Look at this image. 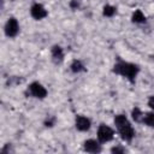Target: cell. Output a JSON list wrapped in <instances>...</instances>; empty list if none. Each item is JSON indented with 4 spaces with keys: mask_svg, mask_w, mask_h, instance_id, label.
<instances>
[{
    "mask_svg": "<svg viewBox=\"0 0 154 154\" xmlns=\"http://www.w3.org/2000/svg\"><path fill=\"white\" fill-rule=\"evenodd\" d=\"M113 72H116L117 75H120V76L125 77L130 82H135V79H136V77H137V75L140 72V67L136 64L120 60V61H118V63L114 64Z\"/></svg>",
    "mask_w": 154,
    "mask_h": 154,
    "instance_id": "cell-1",
    "label": "cell"
},
{
    "mask_svg": "<svg viewBox=\"0 0 154 154\" xmlns=\"http://www.w3.org/2000/svg\"><path fill=\"white\" fill-rule=\"evenodd\" d=\"M113 136H114V131L111 126L105 125V124H101L99 126V129H97V140L101 143H106V142L112 141Z\"/></svg>",
    "mask_w": 154,
    "mask_h": 154,
    "instance_id": "cell-2",
    "label": "cell"
},
{
    "mask_svg": "<svg viewBox=\"0 0 154 154\" xmlns=\"http://www.w3.org/2000/svg\"><path fill=\"white\" fill-rule=\"evenodd\" d=\"M28 91L31 96H34L36 99H45L47 96V89L38 82H32L28 87Z\"/></svg>",
    "mask_w": 154,
    "mask_h": 154,
    "instance_id": "cell-3",
    "label": "cell"
},
{
    "mask_svg": "<svg viewBox=\"0 0 154 154\" xmlns=\"http://www.w3.org/2000/svg\"><path fill=\"white\" fill-rule=\"evenodd\" d=\"M19 32V23L16 18L11 17L7 19L6 24H5V34L8 37H16Z\"/></svg>",
    "mask_w": 154,
    "mask_h": 154,
    "instance_id": "cell-4",
    "label": "cell"
},
{
    "mask_svg": "<svg viewBox=\"0 0 154 154\" xmlns=\"http://www.w3.org/2000/svg\"><path fill=\"white\" fill-rule=\"evenodd\" d=\"M30 14H31V17H32L34 19L41 20V19H43V18L47 17L48 12H47V10H46V7H45L43 5H41V4H38V2H35V4L30 7Z\"/></svg>",
    "mask_w": 154,
    "mask_h": 154,
    "instance_id": "cell-5",
    "label": "cell"
},
{
    "mask_svg": "<svg viewBox=\"0 0 154 154\" xmlns=\"http://www.w3.org/2000/svg\"><path fill=\"white\" fill-rule=\"evenodd\" d=\"M118 131H119V135H120L122 140H124L126 142L131 141L134 138V136H135V130H134V128H132V125L130 123H126L123 126L118 128Z\"/></svg>",
    "mask_w": 154,
    "mask_h": 154,
    "instance_id": "cell-6",
    "label": "cell"
},
{
    "mask_svg": "<svg viewBox=\"0 0 154 154\" xmlns=\"http://www.w3.org/2000/svg\"><path fill=\"white\" fill-rule=\"evenodd\" d=\"M75 126L79 131H88L91 126V122L85 116H77L75 119Z\"/></svg>",
    "mask_w": 154,
    "mask_h": 154,
    "instance_id": "cell-7",
    "label": "cell"
},
{
    "mask_svg": "<svg viewBox=\"0 0 154 154\" xmlns=\"http://www.w3.org/2000/svg\"><path fill=\"white\" fill-rule=\"evenodd\" d=\"M83 149H84V152H87V153H100V152H101L100 141L89 138V140L84 141V143H83Z\"/></svg>",
    "mask_w": 154,
    "mask_h": 154,
    "instance_id": "cell-8",
    "label": "cell"
},
{
    "mask_svg": "<svg viewBox=\"0 0 154 154\" xmlns=\"http://www.w3.org/2000/svg\"><path fill=\"white\" fill-rule=\"evenodd\" d=\"M51 54H52L53 61L57 63V64H60L64 60V51L60 46H54L51 51Z\"/></svg>",
    "mask_w": 154,
    "mask_h": 154,
    "instance_id": "cell-9",
    "label": "cell"
},
{
    "mask_svg": "<svg viewBox=\"0 0 154 154\" xmlns=\"http://www.w3.org/2000/svg\"><path fill=\"white\" fill-rule=\"evenodd\" d=\"M131 20L136 24H141V23L146 22V16L143 14V12L141 10H136L131 16Z\"/></svg>",
    "mask_w": 154,
    "mask_h": 154,
    "instance_id": "cell-10",
    "label": "cell"
},
{
    "mask_svg": "<svg viewBox=\"0 0 154 154\" xmlns=\"http://www.w3.org/2000/svg\"><path fill=\"white\" fill-rule=\"evenodd\" d=\"M70 69H71V71L73 72V73H79V72H82V71H84V65H83V63L81 61V60H73L72 63H71V66H70Z\"/></svg>",
    "mask_w": 154,
    "mask_h": 154,
    "instance_id": "cell-11",
    "label": "cell"
},
{
    "mask_svg": "<svg viewBox=\"0 0 154 154\" xmlns=\"http://www.w3.org/2000/svg\"><path fill=\"white\" fill-rule=\"evenodd\" d=\"M142 123H144L149 128H154V112H148L143 114Z\"/></svg>",
    "mask_w": 154,
    "mask_h": 154,
    "instance_id": "cell-12",
    "label": "cell"
},
{
    "mask_svg": "<svg viewBox=\"0 0 154 154\" xmlns=\"http://www.w3.org/2000/svg\"><path fill=\"white\" fill-rule=\"evenodd\" d=\"M113 122H114V125H116V128H117V129H118V128H120V126H123L124 124L129 123V120H128L126 116H124V114H117V116L114 117Z\"/></svg>",
    "mask_w": 154,
    "mask_h": 154,
    "instance_id": "cell-13",
    "label": "cell"
},
{
    "mask_svg": "<svg viewBox=\"0 0 154 154\" xmlns=\"http://www.w3.org/2000/svg\"><path fill=\"white\" fill-rule=\"evenodd\" d=\"M116 7L112 6V5H106L103 6V10H102V14L105 17H113L116 14Z\"/></svg>",
    "mask_w": 154,
    "mask_h": 154,
    "instance_id": "cell-14",
    "label": "cell"
},
{
    "mask_svg": "<svg viewBox=\"0 0 154 154\" xmlns=\"http://www.w3.org/2000/svg\"><path fill=\"white\" fill-rule=\"evenodd\" d=\"M131 117H132V119H134L135 122H142V119H143V113H142V111H141L138 107H135V108H132V111H131Z\"/></svg>",
    "mask_w": 154,
    "mask_h": 154,
    "instance_id": "cell-15",
    "label": "cell"
},
{
    "mask_svg": "<svg viewBox=\"0 0 154 154\" xmlns=\"http://www.w3.org/2000/svg\"><path fill=\"white\" fill-rule=\"evenodd\" d=\"M148 106H149V108L152 111H154V95L148 99Z\"/></svg>",
    "mask_w": 154,
    "mask_h": 154,
    "instance_id": "cell-16",
    "label": "cell"
},
{
    "mask_svg": "<svg viewBox=\"0 0 154 154\" xmlns=\"http://www.w3.org/2000/svg\"><path fill=\"white\" fill-rule=\"evenodd\" d=\"M111 152H112V153H124L125 149H124V148H120V147H113V148L111 149Z\"/></svg>",
    "mask_w": 154,
    "mask_h": 154,
    "instance_id": "cell-17",
    "label": "cell"
},
{
    "mask_svg": "<svg viewBox=\"0 0 154 154\" xmlns=\"http://www.w3.org/2000/svg\"><path fill=\"white\" fill-rule=\"evenodd\" d=\"M71 7H73V8L78 7V2H76V1H72V2H71Z\"/></svg>",
    "mask_w": 154,
    "mask_h": 154,
    "instance_id": "cell-18",
    "label": "cell"
}]
</instances>
